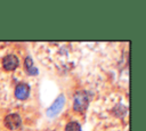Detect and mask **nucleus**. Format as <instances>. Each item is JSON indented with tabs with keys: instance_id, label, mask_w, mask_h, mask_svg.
Returning <instances> with one entry per match:
<instances>
[{
	"instance_id": "nucleus-1",
	"label": "nucleus",
	"mask_w": 146,
	"mask_h": 131,
	"mask_svg": "<svg viewBox=\"0 0 146 131\" xmlns=\"http://www.w3.org/2000/svg\"><path fill=\"white\" fill-rule=\"evenodd\" d=\"M90 101V95L88 91H78L74 95V99H73V108L76 112H84L89 105Z\"/></svg>"
},
{
	"instance_id": "nucleus-2",
	"label": "nucleus",
	"mask_w": 146,
	"mask_h": 131,
	"mask_svg": "<svg viewBox=\"0 0 146 131\" xmlns=\"http://www.w3.org/2000/svg\"><path fill=\"white\" fill-rule=\"evenodd\" d=\"M64 104H65V97H64L63 95H59V96L56 98V100L51 104V106L47 109V115H48L49 117L56 116V115L62 110Z\"/></svg>"
},
{
	"instance_id": "nucleus-3",
	"label": "nucleus",
	"mask_w": 146,
	"mask_h": 131,
	"mask_svg": "<svg viewBox=\"0 0 146 131\" xmlns=\"http://www.w3.org/2000/svg\"><path fill=\"white\" fill-rule=\"evenodd\" d=\"M22 118L18 114H9L5 117V125L10 130H16L21 126Z\"/></svg>"
},
{
	"instance_id": "nucleus-4",
	"label": "nucleus",
	"mask_w": 146,
	"mask_h": 131,
	"mask_svg": "<svg viewBox=\"0 0 146 131\" xmlns=\"http://www.w3.org/2000/svg\"><path fill=\"white\" fill-rule=\"evenodd\" d=\"M19 64L18 58L15 55H7L2 59V66L7 71H14Z\"/></svg>"
},
{
	"instance_id": "nucleus-5",
	"label": "nucleus",
	"mask_w": 146,
	"mask_h": 131,
	"mask_svg": "<svg viewBox=\"0 0 146 131\" xmlns=\"http://www.w3.org/2000/svg\"><path fill=\"white\" fill-rule=\"evenodd\" d=\"M15 96L21 100L26 99L30 96V85L27 83H18L15 88Z\"/></svg>"
},
{
	"instance_id": "nucleus-6",
	"label": "nucleus",
	"mask_w": 146,
	"mask_h": 131,
	"mask_svg": "<svg viewBox=\"0 0 146 131\" xmlns=\"http://www.w3.org/2000/svg\"><path fill=\"white\" fill-rule=\"evenodd\" d=\"M24 64H25V68H26V71H27V73L30 75H36L38 74L39 71H38L36 67L33 66V62H32V58L31 57H26Z\"/></svg>"
},
{
	"instance_id": "nucleus-7",
	"label": "nucleus",
	"mask_w": 146,
	"mask_h": 131,
	"mask_svg": "<svg viewBox=\"0 0 146 131\" xmlns=\"http://www.w3.org/2000/svg\"><path fill=\"white\" fill-rule=\"evenodd\" d=\"M112 112H113V114L115 115V116H123L125 113H127V107L125 106H123V105H121V104H119V105H116L113 109H112Z\"/></svg>"
},
{
	"instance_id": "nucleus-8",
	"label": "nucleus",
	"mask_w": 146,
	"mask_h": 131,
	"mask_svg": "<svg viewBox=\"0 0 146 131\" xmlns=\"http://www.w3.org/2000/svg\"><path fill=\"white\" fill-rule=\"evenodd\" d=\"M65 131H81V125L78 122L71 121L66 124L65 126Z\"/></svg>"
}]
</instances>
